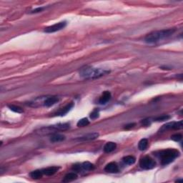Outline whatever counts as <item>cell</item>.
Segmentation results:
<instances>
[{
  "label": "cell",
  "mask_w": 183,
  "mask_h": 183,
  "mask_svg": "<svg viewBox=\"0 0 183 183\" xmlns=\"http://www.w3.org/2000/svg\"><path fill=\"white\" fill-rule=\"evenodd\" d=\"M175 31V29H163V30L154 31L150 33L145 37V41L147 43H154L163 39L170 37Z\"/></svg>",
  "instance_id": "obj_1"
},
{
  "label": "cell",
  "mask_w": 183,
  "mask_h": 183,
  "mask_svg": "<svg viewBox=\"0 0 183 183\" xmlns=\"http://www.w3.org/2000/svg\"><path fill=\"white\" fill-rule=\"evenodd\" d=\"M109 71L102 69L93 68L92 67H82L79 71V74L85 79H96L109 73Z\"/></svg>",
  "instance_id": "obj_2"
},
{
  "label": "cell",
  "mask_w": 183,
  "mask_h": 183,
  "mask_svg": "<svg viewBox=\"0 0 183 183\" xmlns=\"http://www.w3.org/2000/svg\"><path fill=\"white\" fill-rule=\"evenodd\" d=\"M180 155L179 151L175 149H168L162 150L157 153V157L160 158L163 165H167L173 162Z\"/></svg>",
  "instance_id": "obj_3"
},
{
  "label": "cell",
  "mask_w": 183,
  "mask_h": 183,
  "mask_svg": "<svg viewBox=\"0 0 183 183\" xmlns=\"http://www.w3.org/2000/svg\"><path fill=\"white\" fill-rule=\"evenodd\" d=\"M70 128V124L64 123V124H57L56 125H52L48 127H44L39 130V134H49L55 132L56 131H64Z\"/></svg>",
  "instance_id": "obj_4"
},
{
  "label": "cell",
  "mask_w": 183,
  "mask_h": 183,
  "mask_svg": "<svg viewBox=\"0 0 183 183\" xmlns=\"http://www.w3.org/2000/svg\"><path fill=\"white\" fill-rule=\"evenodd\" d=\"M156 165V163L152 158L149 156H146L142 158L139 161V166L145 169H151Z\"/></svg>",
  "instance_id": "obj_5"
},
{
  "label": "cell",
  "mask_w": 183,
  "mask_h": 183,
  "mask_svg": "<svg viewBox=\"0 0 183 183\" xmlns=\"http://www.w3.org/2000/svg\"><path fill=\"white\" fill-rule=\"evenodd\" d=\"M183 127L182 121H179V122H168L167 124H164L161 128L160 129V132H163L169 130H180Z\"/></svg>",
  "instance_id": "obj_6"
},
{
  "label": "cell",
  "mask_w": 183,
  "mask_h": 183,
  "mask_svg": "<svg viewBox=\"0 0 183 183\" xmlns=\"http://www.w3.org/2000/svg\"><path fill=\"white\" fill-rule=\"evenodd\" d=\"M66 25H67V22H58V23L55 24V25H53L52 26H49L48 27L45 28L44 31L46 33H54L55 31H59L61 29H64L66 27Z\"/></svg>",
  "instance_id": "obj_7"
},
{
  "label": "cell",
  "mask_w": 183,
  "mask_h": 183,
  "mask_svg": "<svg viewBox=\"0 0 183 183\" xmlns=\"http://www.w3.org/2000/svg\"><path fill=\"white\" fill-rule=\"evenodd\" d=\"M104 170L109 173H117L119 172V167L117 163H109L106 165Z\"/></svg>",
  "instance_id": "obj_8"
},
{
  "label": "cell",
  "mask_w": 183,
  "mask_h": 183,
  "mask_svg": "<svg viewBox=\"0 0 183 183\" xmlns=\"http://www.w3.org/2000/svg\"><path fill=\"white\" fill-rule=\"evenodd\" d=\"M99 133L97 132H92V133H89V134H87L85 135L82 136V137L78 138V140L79 141H89V140H93V139H97L99 137Z\"/></svg>",
  "instance_id": "obj_9"
},
{
  "label": "cell",
  "mask_w": 183,
  "mask_h": 183,
  "mask_svg": "<svg viewBox=\"0 0 183 183\" xmlns=\"http://www.w3.org/2000/svg\"><path fill=\"white\" fill-rule=\"evenodd\" d=\"M58 102H59V98L56 96H53V97H48L47 99H46L45 101L44 102V104L46 107H51L57 103Z\"/></svg>",
  "instance_id": "obj_10"
},
{
  "label": "cell",
  "mask_w": 183,
  "mask_h": 183,
  "mask_svg": "<svg viewBox=\"0 0 183 183\" xmlns=\"http://www.w3.org/2000/svg\"><path fill=\"white\" fill-rule=\"evenodd\" d=\"M111 98V93L108 91H105L102 96L100 97V100H99V102L101 104H104L110 100Z\"/></svg>",
  "instance_id": "obj_11"
},
{
  "label": "cell",
  "mask_w": 183,
  "mask_h": 183,
  "mask_svg": "<svg viewBox=\"0 0 183 183\" xmlns=\"http://www.w3.org/2000/svg\"><path fill=\"white\" fill-rule=\"evenodd\" d=\"M58 168L57 167H49L47 168H45V169H43L42 172L44 175H46V176H50V175H53L54 174L56 173L58 171Z\"/></svg>",
  "instance_id": "obj_12"
},
{
  "label": "cell",
  "mask_w": 183,
  "mask_h": 183,
  "mask_svg": "<svg viewBox=\"0 0 183 183\" xmlns=\"http://www.w3.org/2000/svg\"><path fill=\"white\" fill-rule=\"evenodd\" d=\"M73 106H74V104H73L72 102L69 103V104H67L65 107H63L62 109H61L57 113V115H59V116H63V115H65L66 114H67V112H68L69 111H70V109L73 107Z\"/></svg>",
  "instance_id": "obj_13"
},
{
  "label": "cell",
  "mask_w": 183,
  "mask_h": 183,
  "mask_svg": "<svg viewBox=\"0 0 183 183\" xmlns=\"http://www.w3.org/2000/svg\"><path fill=\"white\" fill-rule=\"evenodd\" d=\"M117 147V145L116 143L112 142H108L105 144L104 147V151L105 152L109 153L112 152V151L115 150Z\"/></svg>",
  "instance_id": "obj_14"
},
{
  "label": "cell",
  "mask_w": 183,
  "mask_h": 183,
  "mask_svg": "<svg viewBox=\"0 0 183 183\" xmlns=\"http://www.w3.org/2000/svg\"><path fill=\"white\" fill-rule=\"evenodd\" d=\"M77 178V175L74 172H71V173H68L64 176V179L62 180V181L64 182H72V181L74 180Z\"/></svg>",
  "instance_id": "obj_15"
},
{
  "label": "cell",
  "mask_w": 183,
  "mask_h": 183,
  "mask_svg": "<svg viewBox=\"0 0 183 183\" xmlns=\"http://www.w3.org/2000/svg\"><path fill=\"white\" fill-rule=\"evenodd\" d=\"M65 137L61 134H55L50 138V141L52 142H59L64 140Z\"/></svg>",
  "instance_id": "obj_16"
},
{
  "label": "cell",
  "mask_w": 183,
  "mask_h": 183,
  "mask_svg": "<svg viewBox=\"0 0 183 183\" xmlns=\"http://www.w3.org/2000/svg\"><path fill=\"white\" fill-rule=\"evenodd\" d=\"M148 146V141L147 139H142L138 144V148L139 150L143 151L147 149Z\"/></svg>",
  "instance_id": "obj_17"
},
{
  "label": "cell",
  "mask_w": 183,
  "mask_h": 183,
  "mask_svg": "<svg viewBox=\"0 0 183 183\" xmlns=\"http://www.w3.org/2000/svg\"><path fill=\"white\" fill-rule=\"evenodd\" d=\"M44 175L42 170H39V169H37V170H34L33 172H31L30 173V176L31 178L33 179H40V178H42V175Z\"/></svg>",
  "instance_id": "obj_18"
},
{
  "label": "cell",
  "mask_w": 183,
  "mask_h": 183,
  "mask_svg": "<svg viewBox=\"0 0 183 183\" xmlns=\"http://www.w3.org/2000/svg\"><path fill=\"white\" fill-rule=\"evenodd\" d=\"M123 162L125 163L126 165H133L136 161L135 157H133V156H126L123 158Z\"/></svg>",
  "instance_id": "obj_19"
},
{
  "label": "cell",
  "mask_w": 183,
  "mask_h": 183,
  "mask_svg": "<svg viewBox=\"0 0 183 183\" xmlns=\"http://www.w3.org/2000/svg\"><path fill=\"white\" fill-rule=\"evenodd\" d=\"M82 168L86 171H89L92 170L94 168V165L89 163V162H85V163H84L82 165Z\"/></svg>",
  "instance_id": "obj_20"
},
{
  "label": "cell",
  "mask_w": 183,
  "mask_h": 183,
  "mask_svg": "<svg viewBox=\"0 0 183 183\" xmlns=\"http://www.w3.org/2000/svg\"><path fill=\"white\" fill-rule=\"evenodd\" d=\"M89 124V121L88 120L87 118H82V119H79L77 122L78 127H85L87 126Z\"/></svg>",
  "instance_id": "obj_21"
},
{
  "label": "cell",
  "mask_w": 183,
  "mask_h": 183,
  "mask_svg": "<svg viewBox=\"0 0 183 183\" xmlns=\"http://www.w3.org/2000/svg\"><path fill=\"white\" fill-rule=\"evenodd\" d=\"M9 108H10L11 110H12L13 112H16V113H22L24 112L23 109L22 107H19V106L16 105H9Z\"/></svg>",
  "instance_id": "obj_22"
},
{
  "label": "cell",
  "mask_w": 183,
  "mask_h": 183,
  "mask_svg": "<svg viewBox=\"0 0 183 183\" xmlns=\"http://www.w3.org/2000/svg\"><path fill=\"white\" fill-rule=\"evenodd\" d=\"M169 118H170V116H169V115H163V116H160V117H158L155 118L154 120L157 121V122H160V121L167 120V119H169Z\"/></svg>",
  "instance_id": "obj_23"
},
{
  "label": "cell",
  "mask_w": 183,
  "mask_h": 183,
  "mask_svg": "<svg viewBox=\"0 0 183 183\" xmlns=\"http://www.w3.org/2000/svg\"><path fill=\"white\" fill-rule=\"evenodd\" d=\"M182 135L175 134L171 137V139L174 141H176V142H179V141H180L181 139H182Z\"/></svg>",
  "instance_id": "obj_24"
},
{
  "label": "cell",
  "mask_w": 183,
  "mask_h": 183,
  "mask_svg": "<svg viewBox=\"0 0 183 183\" xmlns=\"http://www.w3.org/2000/svg\"><path fill=\"white\" fill-rule=\"evenodd\" d=\"M98 117H99V112L97 110V109H96V110L93 111V112H92L91 115H90V117L92 119H96V118H97Z\"/></svg>",
  "instance_id": "obj_25"
},
{
  "label": "cell",
  "mask_w": 183,
  "mask_h": 183,
  "mask_svg": "<svg viewBox=\"0 0 183 183\" xmlns=\"http://www.w3.org/2000/svg\"><path fill=\"white\" fill-rule=\"evenodd\" d=\"M44 10V7H38V8L35 9V10H32V11L31 12V13H39V12H42Z\"/></svg>",
  "instance_id": "obj_26"
},
{
  "label": "cell",
  "mask_w": 183,
  "mask_h": 183,
  "mask_svg": "<svg viewBox=\"0 0 183 183\" xmlns=\"http://www.w3.org/2000/svg\"><path fill=\"white\" fill-rule=\"evenodd\" d=\"M142 124H143L144 126H146V127H148V126L150 125L151 122H150V119H143V120L142 121Z\"/></svg>",
  "instance_id": "obj_27"
},
{
  "label": "cell",
  "mask_w": 183,
  "mask_h": 183,
  "mask_svg": "<svg viewBox=\"0 0 183 183\" xmlns=\"http://www.w3.org/2000/svg\"><path fill=\"white\" fill-rule=\"evenodd\" d=\"M81 168H82V165H75L73 167V169L75 171H79L81 169Z\"/></svg>",
  "instance_id": "obj_28"
},
{
  "label": "cell",
  "mask_w": 183,
  "mask_h": 183,
  "mask_svg": "<svg viewBox=\"0 0 183 183\" xmlns=\"http://www.w3.org/2000/svg\"><path fill=\"white\" fill-rule=\"evenodd\" d=\"M135 125V123H130V124H127V125H125V127L124 128L127 129V130H128V129H130V128H132Z\"/></svg>",
  "instance_id": "obj_29"
}]
</instances>
